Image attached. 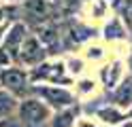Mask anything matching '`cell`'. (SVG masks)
I'll list each match as a JSON object with an SVG mask.
<instances>
[{"label":"cell","instance_id":"cell-8","mask_svg":"<svg viewBox=\"0 0 132 127\" xmlns=\"http://www.w3.org/2000/svg\"><path fill=\"white\" fill-rule=\"evenodd\" d=\"M15 110V97L6 91H0V116H6Z\"/></svg>","mask_w":132,"mask_h":127},{"label":"cell","instance_id":"cell-10","mask_svg":"<svg viewBox=\"0 0 132 127\" xmlns=\"http://www.w3.org/2000/svg\"><path fill=\"white\" fill-rule=\"evenodd\" d=\"M98 114H100L106 123H117V121H121V119H123L119 112H115V110H106V108H104V110H100Z\"/></svg>","mask_w":132,"mask_h":127},{"label":"cell","instance_id":"cell-6","mask_svg":"<svg viewBox=\"0 0 132 127\" xmlns=\"http://www.w3.org/2000/svg\"><path fill=\"white\" fill-rule=\"evenodd\" d=\"M38 93L43 95L47 102H51L53 106H68L72 102V95L66 89H57V87H45V89H38Z\"/></svg>","mask_w":132,"mask_h":127},{"label":"cell","instance_id":"cell-16","mask_svg":"<svg viewBox=\"0 0 132 127\" xmlns=\"http://www.w3.org/2000/svg\"><path fill=\"white\" fill-rule=\"evenodd\" d=\"M130 114H132V112H130Z\"/></svg>","mask_w":132,"mask_h":127},{"label":"cell","instance_id":"cell-15","mask_svg":"<svg viewBox=\"0 0 132 127\" xmlns=\"http://www.w3.org/2000/svg\"><path fill=\"white\" fill-rule=\"evenodd\" d=\"M130 68H132V57H130Z\"/></svg>","mask_w":132,"mask_h":127},{"label":"cell","instance_id":"cell-1","mask_svg":"<svg viewBox=\"0 0 132 127\" xmlns=\"http://www.w3.org/2000/svg\"><path fill=\"white\" fill-rule=\"evenodd\" d=\"M19 116H21V121L26 125L36 127V125L45 123L49 119V106H45L43 102H38V100H26V102H21V106H19Z\"/></svg>","mask_w":132,"mask_h":127},{"label":"cell","instance_id":"cell-4","mask_svg":"<svg viewBox=\"0 0 132 127\" xmlns=\"http://www.w3.org/2000/svg\"><path fill=\"white\" fill-rule=\"evenodd\" d=\"M0 83H2L6 89H11L15 93H21L23 89H26V72L19 70V68L4 70L2 74H0Z\"/></svg>","mask_w":132,"mask_h":127},{"label":"cell","instance_id":"cell-7","mask_svg":"<svg viewBox=\"0 0 132 127\" xmlns=\"http://www.w3.org/2000/svg\"><path fill=\"white\" fill-rule=\"evenodd\" d=\"M34 79H51V81L64 79V66L62 64H43L34 72Z\"/></svg>","mask_w":132,"mask_h":127},{"label":"cell","instance_id":"cell-14","mask_svg":"<svg viewBox=\"0 0 132 127\" xmlns=\"http://www.w3.org/2000/svg\"><path fill=\"white\" fill-rule=\"evenodd\" d=\"M123 127H132V123H126V125H123Z\"/></svg>","mask_w":132,"mask_h":127},{"label":"cell","instance_id":"cell-13","mask_svg":"<svg viewBox=\"0 0 132 127\" xmlns=\"http://www.w3.org/2000/svg\"><path fill=\"white\" fill-rule=\"evenodd\" d=\"M11 13H13V8H4V6H0V21H2V17L11 15Z\"/></svg>","mask_w":132,"mask_h":127},{"label":"cell","instance_id":"cell-12","mask_svg":"<svg viewBox=\"0 0 132 127\" xmlns=\"http://www.w3.org/2000/svg\"><path fill=\"white\" fill-rule=\"evenodd\" d=\"M123 19H126V23H128V28L132 30V0L126 4V8H123Z\"/></svg>","mask_w":132,"mask_h":127},{"label":"cell","instance_id":"cell-11","mask_svg":"<svg viewBox=\"0 0 132 127\" xmlns=\"http://www.w3.org/2000/svg\"><path fill=\"white\" fill-rule=\"evenodd\" d=\"M72 116H75V112H72V110H70V112H66V114H62V116H60V121L55 119L53 127H68V125H70V119H72Z\"/></svg>","mask_w":132,"mask_h":127},{"label":"cell","instance_id":"cell-2","mask_svg":"<svg viewBox=\"0 0 132 127\" xmlns=\"http://www.w3.org/2000/svg\"><path fill=\"white\" fill-rule=\"evenodd\" d=\"M43 57H45V51H43V47H40V42L34 36H28L26 40H23L21 49H19V59H17V62L28 64V66H34Z\"/></svg>","mask_w":132,"mask_h":127},{"label":"cell","instance_id":"cell-5","mask_svg":"<svg viewBox=\"0 0 132 127\" xmlns=\"http://www.w3.org/2000/svg\"><path fill=\"white\" fill-rule=\"evenodd\" d=\"M23 11H26L28 17L36 21H45L49 19V15H51V4L47 2V0H28L26 4H23Z\"/></svg>","mask_w":132,"mask_h":127},{"label":"cell","instance_id":"cell-9","mask_svg":"<svg viewBox=\"0 0 132 127\" xmlns=\"http://www.w3.org/2000/svg\"><path fill=\"white\" fill-rule=\"evenodd\" d=\"M53 4H55V8H60L62 13H70V11L77 8L79 0H53Z\"/></svg>","mask_w":132,"mask_h":127},{"label":"cell","instance_id":"cell-3","mask_svg":"<svg viewBox=\"0 0 132 127\" xmlns=\"http://www.w3.org/2000/svg\"><path fill=\"white\" fill-rule=\"evenodd\" d=\"M23 34H26V28H23L21 23H15L9 30V34H6V38H4V53L9 57L19 59V49L23 45V40H26Z\"/></svg>","mask_w":132,"mask_h":127}]
</instances>
